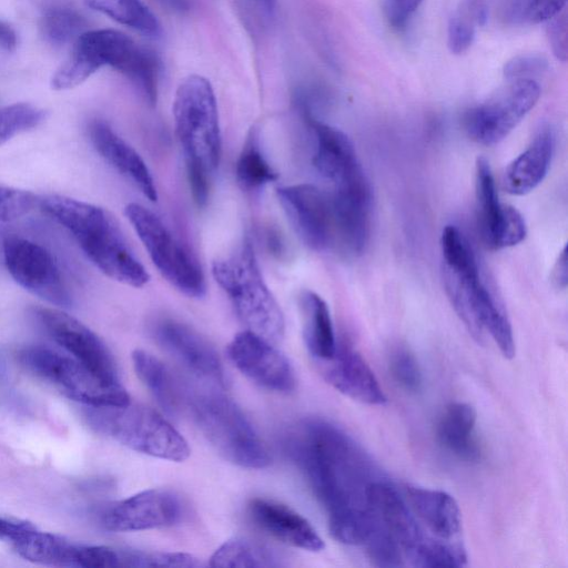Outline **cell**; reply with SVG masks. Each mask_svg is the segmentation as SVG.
I'll return each instance as SVG.
<instances>
[{
  "mask_svg": "<svg viewBox=\"0 0 568 568\" xmlns=\"http://www.w3.org/2000/svg\"><path fill=\"white\" fill-rule=\"evenodd\" d=\"M212 273L248 331L273 344L283 339V313L262 277L248 239L230 256L213 262Z\"/></svg>",
  "mask_w": 568,
  "mask_h": 568,
  "instance_id": "4",
  "label": "cell"
},
{
  "mask_svg": "<svg viewBox=\"0 0 568 568\" xmlns=\"http://www.w3.org/2000/svg\"><path fill=\"white\" fill-rule=\"evenodd\" d=\"M239 184L245 190H256L276 179V173L266 161L260 145V134L253 128L242 148L235 166Z\"/></svg>",
  "mask_w": 568,
  "mask_h": 568,
  "instance_id": "32",
  "label": "cell"
},
{
  "mask_svg": "<svg viewBox=\"0 0 568 568\" xmlns=\"http://www.w3.org/2000/svg\"><path fill=\"white\" fill-rule=\"evenodd\" d=\"M567 0H504L501 12L513 26H534L547 22L566 8Z\"/></svg>",
  "mask_w": 568,
  "mask_h": 568,
  "instance_id": "34",
  "label": "cell"
},
{
  "mask_svg": "<svg viewBox=\"0 0 568 568\" xmlns=\"http://www.w3.org/2000/svg\"><path fill=\"white\" fill-rule=\"evenodd\" d=\"M84 3L116 22L130 27L144 36L159 38L161 23L141 0H83Z\"/></svg>",
  "mask_w": 568,
  "mask_h": 568,
  "instance_id": "31",
  "label": "cell"
},
{
  "mask_svg": "<svg viewBox=\"0 0 568 568\" xmlns=\"http://www.w3.org/2000/svg\"><path fill=\"white\" fill-rule=\"evenodd\" d=\"M316 363L326 383L345 396L368 405L387 402L374 372L347 342L336 345L333 357Z\"/></svg>",
  "mask_w": 568,
  "mask_h": 568,
  "instance_id": "19",
  "label": "cell"
},
{
  "mask_svg": "<svg viewBox=\"0 0 568 568\" xmlns=\"http://www.w3.org/2000/svg\"><path fill=\"white\" fill-rule=\"evenodd\" d=\"M475 190L481 239L488 247L499 250L510 229L515 207L499 202L490 164L483 156L476 162Z\"/></svg>",
  "mask_w": 568,
  "mask_h": 568,
  "instance_id": "23",
  "label": "cell"
},
{
  "mask_svg": "<svg viewBox=\"0 0 568 568\" xmlns=\"http://www.w3.org/2000/svg\"><path fill=\"white\" fill-rule=\"evenodd\" d=\"M19 359L29 372L85 406H122L130 403L121 383L103 381L73 357L47 347L31 346L19 353Z\"/></svg>",
  "mask_w": 568,
  "mask_h": 568,
  "instance_id": "8",
  "label": "cell"
},
{
  "mask_svg": "<svg viewBox=\"0 0 568 568\" xmlns=\"http://www.w3.org/2000/svg\"><path fill=\"white\" fill-rule=\"evenodd\" d=\"M85 20L68 7H52L43 13L40 30L44 40L53 45H64L83 33Z\"/></svg>",
  "mask_w": 568,
  "mask_h": 568,
  "instance_id": "33",
  "label": "cell"
},
{
  "mask_svg": "<svg viewBox=\"0 0 568 568\" xmlns=\"http://www.w3.org/2000/svg\"><path fill=\"white\" fill-rule=\"evenodd\" d=\"M547 65L546 58L540 54H518L505 63L503 72L507 80L532 79V75L542 73Z\"/></svg>",
  "mask_w": 568,
  "mask_h": 568,
  "instance_id": "41",
  "label": "cell"
},
{
  "mask_svg": "<svg viewBox=\"0 0 568 568\" xmlns=\"http://www.w3.org/2000/svg\"><path fill=\"white\" fill-rule=\"evenodd\" d=\"M389 371L395 382L408 393H417L423 377L414 354L404 346L393 349L389 356Z\"/></svg>",
  "mask_w": 568,
  "mask_h": 568,
  "instance_id": "38",
  "label": "cell"
},
{
  "mask_svg": "<svg viewBox=\"0 0 568 568\" xmlns=\"http://www.w3.org/2000/svg\"><path fill=\"white\" fill-rule=\"evenodd\" d=\"M36 314L48 334L73 358L109 383H120L112 354L104 342L71 315L39 307Z\"/></svg>",
  "mask_w": 568,
  "mask_h": 568,
  "instance_id": "13",
  "label": "cell"
},
{
  "mask_svg": "<svg viewBox=\"0 0 568 568\" xmlns=\"http://www.w3.org/2000/svg\"><path fill=\"white\" fill-rule=\"evenodd\" d=\"M89 133L98 153L133 183L145 197L152 202L156 201L154 180L140 154L104 121H92Z\"/></svg>",
  "mask_w": 568,
  "mask_h": 568,
  "instance_id": "21",
  "label": "cell"
},
{
  "mask_svg": "<svg viewBox=\"0 0 568 568\" xmlns=\"http://www.w3.org/2000/svg\"><path fill=\"white\" fill-rule=\"evenodd\" d=\"M41 210L67 229L85 256L110 278L142 287L150 275L104 209L72 197L51 194L39 200Z\"/></svg>",
  "mask_w": 568,
  "mask_h": 568,
  "instance_id": "2",
  "label": "cell"
},
{
  "mask_svg": "<svg viewBox=\"0 0 568 568\" xmlns=\"http://www.w3.org/2000/svg\"><path fill=\"white\" fill-rule=\"evenodd\" d=\"M156 343L195 376L215 386H225L222 362L212 344L190 326L171 318L152 327Z\"/></svg>",
  "mask_w": 568,
  "mask_h": 568,
  "instance_id": "18",
  "label": "cell"
},
{
  "mask_svg": "<svg viewBox=\"0 0 568 568\" xmlns=\"http://www.w3.org/2000/svg\"><path fill=\"white\" fill-rule=\"evenodd\" d=\"M443 275L455 312L471 336L483 343L484 327L499 308L500 302L481 280L478 262L457 267L443 265Z\"/></svg>",
  "mask_w": 568,
  "mask_h": 568,
  "instance_id": "17",
  "label": "cell"
},
{
  "mask_svg": "<svg viewBox=\"0 0 568 568\" xmlns=\"http://www.w3.org/2000/svg\"><path fill=\"white\" fill-rule=\"evenodd\" d=\"M122 567H178L194 568L201 564L196 557L185 552L143 551L138 549H121Z\"/></svg>",
  "mask_w": 568,
  "mask_h": 568,
  "instance_id": "37",
  "label": "cell"
},
{
  "mask_svg": "<svg viewBox=\"0 0 568 568\" xmlns=\"http://www.w3.org/2000/svg\"><path fill=\"white\" fill-rule=\"evenodd\" d=\"M173 119L193 199L205 205L222 151L216 99L206 78L192 74L183 79L175 92Z\"/></svg>",
  "mask_w": 568,
  "mask_h": 568,
  "instance_id": "3",
  "label": "cell"
},
{
  "mask_svg": "<svg viewBox=\"0 0 568 568\" xmlns=\"http://www.w3.org/2000/svg\"><path fill=\"white\" fill-rule=\"evenodd\" d=\"M44 111L30 103H14L0 108V145L14 135L38 126Z\"/></svg>",
  "mask_w": 568,
  "mask_h": 568,
  "instance_id": "36",
  "label": "cell"
},
{
  "mask_svg": "<svg viewBox=\"0 0 568 568\" xmlns=\"http://www.w3.org/2000/svg\"><path fill=\"white\" fill-rule=\"evenodd\" d=\"M424 0H383V12L388 24L404 29Z\"/></svg>",
  "mask_w": 568,
  "mask_h": 568,
  "instance_id": "42",
  "label": "cell"
},
{
  "mask_svg": "<svg viewBox=\"0 0 568 568\" xmlns=\"http://www.w3.org/2000/svg\"><path fill=\"white\" fill-rule=\"evenodd\" d=\"M264 16L272 17L275 11L276 0H250Z\"/></svg>",
  "mask_w": 568,
  "mask_h": 568,
  "instance_id": "46",
  "label": "cell"
},
{
  "mask_svg": "<svg viewBox=\"0 0 568 568\" xmlns=\"http://www.w3.org/2000/svg\"><path fill=\"white\" fill-rule=\"evenodd\" d=\"M124 214L161 275L184 295L202 297L205 281L199 264L163 221L138 203L128 204Z\"/></svg>",
  "mask_w": 568,
  "mask_h": 568,
  "instance_id": "9",
  "label": "cell"
},
{
  "mask_svg": "<svg viewBox=\"0 0 568 568\" xmlns=\"http://www.w3.org/2000/svg\"><path fill=\"white\" fill-rule=\"evenodd\" d=\"M278 201L301 240L315 251L327 250L336 239L331 194L312 184L277 190Z\"/></svg>",
  "mask_w": 568,
  "mask_h": 568,
  "instance_id": "12",
  "label": "cell"
},
{
  "mask_svg": "<svg viewBox=\"0 0 568 568\" xmlns=\"http://www.w3.org/2000/svg\"><path fill=\"white\" fill-rule=\"evenodd\" d=\"M227 355L243 375L266 389L290 393L295 388V373L287 357L248 329L233 337Z\"/></svg>",
  "mask_w": 568,
  "mask_h": 568,
  "instance_id": "14",
  "label": "cell"
},
{
  "mask_svg": "<svg viewBox=\"0 0 568 568\" xmlns=\"http://www.w3.org/2000/svg\"><path fill=\"white\" fill-rule=\"evenodd\" d=\"M209 566L220 568H276L284 566L272 548L243 537L222 544L211 556Z\"/></svg>",
  "mask_w": 568,
  "mask_h": 568,
  "instance_id": "30",
  "label": "cell"
},
{
  "mask_svg": "<svg viewBox=\"0 0 568 568\" xmlns=\"http://www.w3.org/2000/svg\"><path fill=\"white\" fill-rule=\"evenodd\" d=\"M171 10L183 12L187 10V3L185 0H159Z\"/></svg>",
  "mask_w": 568,
  "mask_h": 568,
  "instance_id": "47",
  "label": "cell"
},
{
  "mask_svg": "<svg viewBox=\"0 0 568 568\" xmlns=\"http://www.w3.org/2000/svg\"><path fill=\"white\" fill-rule=\"evenodd\" d=\"M546 34L554 55L565 62L568 55L567 13L562 10L547 21Z\"/></svg>",
  "mask_w": 568,
  "mask_h": 568,
  "instance_id": "43",
  "label": "cell"
},
{
  "mask_svg": "<svg viewBox=\"0 0 568 568\" xmlns=\"http://www.w3.org/2000/svg\"><path fill=\"white\" fill-rule=\"evenodd\" d=\"M85 416L95 432L134 452L176 463L190 456L185 438L152 408L131 403L87 406Z\"/></svg>",
  "mask_w": 568,
  "mask_h": 568,
  "instance_id": "6",
  "label": "cell"
},
{
  "mask_svg": "<svg viewBox=\"0 0 568 568\" xmlns=\"http://www.w3.org/2000/svg\"><path fill=\"white\" fill-rule=\"evenodd\" d=\"M74 567H120V548H113L109 546L78 545Z\"/></svg>",
  "mask_w": 568,
  "mask_h": 568,
  "instance_id": "40",
  "label": "cell"
},
{
  "mask_svg": "<svg viewBox=\"0 0 568 568\" xmlns=\"http://www.w3.org/2000/svg\"><path fill=\"white\" fill-rule=\"evenodd\" d=\"M284 447L325 508L332 537L357 545L372 516L367 488L385 478L381 469L347 433L322 418L304 419L292 427Z\"/></svg>",
  "mask_w": 568,
  "mask_h": 568,
  "instance_id": "1",
  "label": "cell"
},
{
  "mask_svg": "<svg viewBox=\"0 0 568 568\" xmlns=\"http://www.w3.org/2000/svg\"><path fill=\"white\" fill-rule=\"evenodd\" d=\"M186 406L201 433L226 460L252 469L270 465L264 443L230 397L214 388L199 389L187 393Z\"/></svg>",
  "mask_w": 568,
  "mask_h": 568,
  "instance_id": "5",
  "label": "cell"
},
{
  "mask_svg": "<svg viewBox=\"0 0 568 568\" xmlns=\"http://www.w3.org/2000/svg\"><path fill=\"white\" fill-rule=\"evenodd\" d=\"M132 362L136 376L169 415H178L186 405L187 393L168 367L152 354L135 349Z\"/></svg>",
  "mask_w": 568,
  "mask_h": 568,
  "instance_id": "27",
  "label": "cell"
},
{
  "mask_svg": "<svg viewBox=\"0 0 568 568\" xmlns=\"http://www.w3.org/2000/svg\"><path fill=\"white\" fill-rule=\"evenodd\" d=\"M315 136L313 164L317 172L333 183L358 165L354 146L341 130L304 113Z\"/></svg>",
  "mask_w": 568,
  "mask_h": 568,
  "instance_id": "25",
  "label": "cell"
},
{
  "mask_svg": "<svg viewBox=\"0 0 568 568\" xmlns=\"http://www.w3.org/2000/svg\"><path fill=\"white\" fill-rule=\"evenodd\" d=\"M477 414L467 403L449 404L440 416L436 434L442 446L459 459L478 462L480 447L475 437Z\"/></svg>",
  "mask_w": 568,
  "mask_h": 568,
  "instance_id": "26",
  "label": "cell"
},
{
  "mask_svg": "<svg viewBox=\"0 0 568 568\" xmlns=\"http://www.w3.org/2000/svg\"><path fill=\"white\" fill-rule=\"evenodd\" d=\"M17 34L12 28L0 20V47L7 51H12L17 47Z\"/></svg>",
  "mask_w": 568,
  "mask_h": 568,
  "instance_id": "45",
  "label": "cell"
},
{
  "mask_svg": "<svg viewBox=\"0 0 568 568\" xmlns=\"http://www.w3.org/2000/svg\"><path fill=\"white\" fill-rule=\"evenodd\" d=\"M77 546L58 535L38 530L31 524L11 545L26 560L65 567H74Z\"/></svg>",
  "mask_w": 568,
  "mask_h": 568,
  "instance_id": "29",
  "label": "cell"
},
{
  "mask_svg": "<svg viewBox=\"0 0 568 568\" xmlns=\"http://www.w3.org/2000/svg\"><path fill=\"white\" fill-rule=\"evenodd\" d=\"M4 264L24 290L48 303L69 307L72 297L52 254L42 245L11 235L3 242Z\"/></svg>",
  "mask_w": 568,
  "mask_h": 568,
  "instance_id": "11",
  "label": "cell"
},
{
  "mask_svg": "<svg viewBox=\"0 0 568 568\" xmlns=\"http://www.w3.org/2000/svg\"><path fill=\"white\" fill-rule=\"evenodd\" d=\"M555 149V134L550 126H542L527 149L506 169L503 186L513 195L532 191L546 176Z\"/></svg>",
  "mask_w": 568,
  "mask_h": 568,
  "instance_id": "24",
  "label": "cell"
},
{
  "mask_svg": "<svg viewBox=\"0 0 568 568\" xmlns=\"http://www.w3.org/2000/svg\"><path fill=\"white\" fill-rule=\"evenodd\" d=\"M484 12V7L475 2L452 16L447 28V45L452 53L462 54L470 48L475 39L474 21L485 19Z\"/></svg>",
  "mask_w": 568,
  "mask_h": 568,
  "instance_id": "35",
  "label": "cell"
},
{
  "mask_svg": "<svg viewBox=\"0 0 568 568\" xmlns=\"http://www.w3.org/2000/svg\"><path fill=\"white\" fill-rule=\"evenodd\" d=\"M303 323V338L315 361L333 357L336 338L329 310L325 301L312 291H305L300 297Z\"/></svg>",
  "mask_w": 568,
  "mask_h": 568,
  "instance_id": "28",
  "label": "cell"
},
{
  "mask_svg": "<svg viewBox=\"0 0 568 568\" xmlns=\"http://www.w3.org/2000/svg\"><path fill=\"white\" fill-rule=\"evenodd\" d=\"M72 53L92 72L110 65L124 74L150 104L158 98L160 61L126 34L111 29L81 33Z\"/></svg>",
  "mask_w": 568,
  "mask_h": 568,
  "instance_id": "7",
  "label": "cell"
},
{
  "mask_svg": "<svg viewBox=\"0 0 568 568\" xmlns=\"http://www.w3.org/2000/svg\"><path fill=\"white\" fill-rule=\"evenodd\" d=\"M406 503L418 521L432 536L452 541L462 529V515L457 501L448 493L406 485Z\"/></svg>",
  "mask_w": 568,
  "mask_h": 568,
  "instance_id": "22",
  "label": "cell"
},
{
  "mask_svg": "<svg viewBox=\"0 0 568 568\" xmlns=\"http://www.w3.org/2000/svg\"><path fill=\"white\" fill-rule=\"evenodd\" d=\"M247 511L258 528L284 544L308 551H321L325 547L311 523L286 505L254 498L250 501Z\"/></svg>",
  "mask_w": 568,
  "mask_h": 568,
  "instance_id": "20",
  "label": "cell"
},
{
  "mask_svg": "<svg viewBox=\"0 0 568 568\" xmlns=\"http://www.w3.org/2000/svg\"><path fill=\"white\" fill-rule=\"evenodd\" d=\"M551 281L557 288H565L568 282L567 246H564L551 272Z\"/></svg>",
  "mask_w": 568,
  "mask_h": 568,
  "instance_id": "44",
  "label": "cell"
},
{
  "mask_svg": "<svg viewBox=\"0 0 568 568\" xmlns=\"http://www.w3.org/2000/svg\"><path fill=\"white\" fill-rule=\"evenodd\" d=\"M33 193L0 185V221L10 222L28 214L36 205Z\"/></svg>",
  "mask_w": 568,
  "mask_h": 568,
  "instance_id": "39",
  "label": "cell"
},
{
  "mask_svg": "<svg viewBox=\"0 0 568 568\" xmlns=\"http://www.w3.org/2000/svg\"><path fill=\"white\" fill-rule=\"evenodd\" d=\"M183 514L180 498L166 489H148L106 506L100 515L104 529L140 531L176 524Z\"/></svg>",
  "mask_w": 568,
  "mask_h": 568,
  "instance_id": "15",
  "label": "cell"
},
{
  "mask_svg": "<svg viewBox=\"0 0 568 568\" xmlns=\"http://www.w3.org/2000/svg\"><path fill=\"white\" fill-rule=\"evenodd\" d=\"M540 87L534 79H510L464 118L468 136L483 145L505 139L535 106Z\"/></svg>",
  "mask_w": 568,
  "mask_h": 568,
  "instance_id": "10",
  "label": "cell"
},
{
  "mask_svg": "<svg viewBox=\"0 0 568 568\" xmlns=\"http://www.w3.org/2000/svg\"><path fill=\"white\" fill-rule=\"evenodd\" d=\"M331 194L336 237L353 253H362L367 245L371 225L372 191L358 164L334 183Z\"/></svg>",
  "mask_w": 568,
  "mask_h": 568,
  "instance_id": "16",
  "label": "cell"
}]
</instances>
